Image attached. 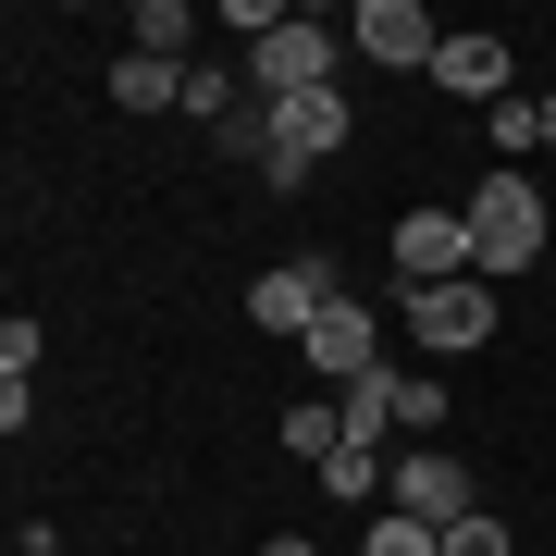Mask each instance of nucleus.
I'll return each mask as SVG.
<instances>
[{
	"mask_svg": "<svg viewBox=\"0 0 556 556\" xmlns=\"http://www.w3.org/2000/svg\"><path fill=\"white\" fill-rule=\"evenodd\" d=\"M260 556H321V544H309V532H273V544H260Z\"/></svg>",
	"mask_w": 556,
	"mask_h": 556,
	"instance_id": "6ab92c4d",
	"label": "nucleus"
},
{
	"mask_svg": "<svg viewBox=\"0 0 556 556\" xmlns=\"http://www.w3.org/2000/svg\"><path fill=\"white\" fill-rule=\"evenodd\" d=\"M0 383H38V321H25V309L0 321Z\"/></svg>",
	"mask_w": 556,
	"mask_h": 556,
	"instance_id": "f3484780",
	"label": "nucleus"
},
{
	"mask_svg": "<svg viewBox=\"0 0 556 556\" xmlns=\"http://www.w3.org/2000/svg\"><path fill=\"white\" fill-rule=\"evenodd\" d=\"M408 334H420V358H470V346H495V334H507V285H482V273L433 285V298H408Z\"/></svg>",
	"mask_w": 556,
	"mask_h": 556,
	"instance_id": "7ed1b4c3",
	"label": "nucleus"
},
{
	"mask_svg": "<svg viewBox=\"0 0 556 556\" xmlns=\"http://www.w3.org/2000/svg\"><path fill=\"white\" fill-rule=\"evenodd\" d=\"M334 445H346V408H334V396H298V408H285V457H309V470H321Z\"/></svg>",
	"mask_w": 556,
	"mask_h": 556,
	"instance_id": "ddd939ff",
	"label": "nucleus"
},
{
	"mask_svg": "<svg viewBox=\"0 0 556 556\" xmlns=\"http://www.w3.org/2000/svg\"><path fill=\"white\" fill-rule=\"evenodd\" d=\"M112 100H124V112H186V62H149V50H112Z\"/></svg>",
	"mask_w": 556,
	"mask_h": 556,
	"instance_id": "9d476101",
	"label": "nucleus"
},
{
	"mask_svg": "<svg viewBox=\"0 0 556 556\" xmlns=\"http://www.w3.org/2000/svg\"><path fill=\"white\" fill-rule=\"evenodd\" d=\"M358 556H445V532H433V519H396V507H383L371 532H358Z\"/></svg>",
	"mask_w": 556,
	"mask_h": 556,
	"instance_id": "dca6fc26",
	"label": "nucleus"
},
{
	"mask_svg": "<svg viewBox=\"0 0 556 556\" xmlns=\"http://www.w3.org/2000/svg\"><path fill=\"white\" fill-rule=\"evenodd\" d=\"M482 137H495V174H519V149H544V100H532V87H507V100L482 112Z\"/></svg>",
	"mask_w": 556,
	"mask_h": 556,
	"instance_id": "f8f14e48",
	"label": "nucleus"
},
{
	"mask_svg": "<svg viewBox=\"0 0 556 556\" xmlns=\"http://www.w3.org/2000/svg\"><path fill=\"white\" fill-rule=\"evenodd\" d=\"M334 298H346L334 260H273V273L248 285V321H260V334H285V346H309V321L334 309Z\"/></svg>",
	"mask_w": 556,
	"mask_h": 556,
	"instance_id": "0eeeda50",
	"label": "nucleus"
},
{
	"mask_svg": "<svg viewBox=\"0 0 556 556\" xmlns=\"http://www.w3.org/2000/svg\"><path fill=\"white\" fill-rule=\"evenodd\" d=\"M124 50L186 62V50H199V13H186V0H137V13H124Z\"/></svg>",
	"mask_w": 556,
	"mask_h": 556,
	"instance_id": "9b49d317",
	"label": "nucleus"
},
{
	"mask_svg": "<svg viewBox=\"0 0 556 556\" xmlns=\"http://www.w3.org/2000/svg\"><path fill=\"white\" fill-rule=\"evenodd\" d=\"M298 358H309L321 383H334V396H346V383H371V371H383V321L358 309V298H334V309L309 321V346H298Z\"/></svg>",
	"mask_w": 556,
	"mask_h": 556,
	"instance_id": "6e6552de",
	"label": "nucleus"
},
{
	"mask_svg": "<svg viewBox=\"0 0 556 556\" xmlns=\"http://www.w3.org/2000/svg\"><path fill=\"white\" fill-rule=\"evenodd\" d=\"M544 149H556V87H544Z\"/></svg>",
	"mask_w": 556,
	"mask_h": 556,
	"instance_id": "aec40b11",
	"label": "nucleus"
},
{
	"mask_svg": "<svg viewBox=\"0 0 556 556\" xmlns=\"http://www.w3.org/2000/svg\"><path fill=\"white\" fill-rule=\"evenodd\" d=\"M396 433L420 445V433H445V371L420 358V371H396Z\"/></svg>",
	"mask_w": 556,
	"mask_h": 556,
	"instance_id": "2eb2a0df",
	"label": "nucleus"
},
{
	"mask_svg": "<svg viewBox=\"0 0 556 556\" xmlns=\"http://www.w3.org/2000/svg\"><path fill=\"white\" fill-rule=\"evenodd\" d=\"M445 556H507V519H495V507H470V519L445 532Z\"/></svg>",
	"mask_w": 556,
	"mask_h": 556,
	"instance_id": "a211bd4d",
	"label": "nucleus"
},
{
	"mask_svg": "<svg viewBox=\"0 0 556 556\" xmlns=\"http://www.w3.org/2000/svg\"><path fill=\"white\" fill-rule=\"evenodd\" d=\"M346 50H358V62H383V75H433L445 25L420 13V0H358V13H346Z\"/></svg>",
	"mask_w": 556,
	"mask_h": 556,
	"instance_id": "423d86ee",
	"label": "nucleus"
},
{
	"mask_svg": "<svg viewBox=\"0 0 556 556\" xmlns=\"http://www.w3.org/2000/svg\"><path fill=\"white\" fill-rule=\"evenodd\" d=\"M457 211H470V273L482 285H519L532 260H556V211H544L532 174H482Z\"/></svg>",
	"mask_w": 556,
	"mask_h": 556,
	"instance_id": "f257e3e1",
	"label": "nucleus"
},
{
	"mask_svg": "<svg viewBox=\"0 0 556 556\" xmlns=\"http://www.w3.org/2000/svg\"><path fill=\"white\" fill-rule=\"evenodd\" d=\"M346 75V25H321V13H285L273 38L248 50V100H309V87H334Z\"/></svg>",
	"mask_w": 556,
	"mask_h": 556,
	"instance_id": "f03ea898",
	"label": "nucleus"
},
{
	"mask_svg": "<svg viewBox=\"0 0 556 556\" xmlns=\"http://www.w3.org/2000/svg\"><path fill=\"white\" fill-rule=\"evenodd\" d=\"M383 260H396L408 298H433V285L470 273V211H396V236H383Z\"/></svg>",
	"mask_w": 556,
	"mask_h": 556,
	"instance_id": "39448f33",
	"label": "nucleus"
},
{
	"mask_svg": "<svg viewBox=\"0 0 556 556\" xmlns=\"http://www.w3.org/2000/svg\"><path fill=\"white\" fill-rule=\"evenodd\" d=\"M433 87L470 100V112H495L507 87H519V62H507V38H445V50H433Z\"/></svg>",
	"mask_w": 556,
	"mask_h": 556,
	"instance_id": "1a4fd4ad",
	"label": "nucleus"
},
{
	"mask_svg": "<svg viewBox=\"0 0 556 556\" xmlns=\"http://www.w3.org/2000/svg\"><path fill=\"white\" fill-rule=\"evenodd\" d=\"M334 408H346V433H358V445H383V433H396V358H383L371 383H346Z\"/></svg>",
	"mask_w": 556,
	"mask_h": 556,
	"instance_id": "4468645a",
	"label": "nucleus"
},
{
	"mask_svg": "<svg viewBox=\"0 0 556 556\" xmlns=\"http://www.w3.org/2000/svg\"><path fill=\"white\" fill-rule=\"evenodd\" d=\"M383 507H396V519H433V532H457V519L482 507V482H470V457H457V445H408V457H396V482H383Z\"/></svg>",
	"mask_w": 556,
	"mask_h": 556,
	"instance_id": "20e7f679",
	"label": "nucleus"
}]
</instances>
